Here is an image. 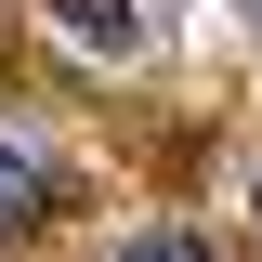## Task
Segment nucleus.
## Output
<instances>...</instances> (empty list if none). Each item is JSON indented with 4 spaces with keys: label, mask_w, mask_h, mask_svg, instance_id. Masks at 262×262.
Instances as JSON below:
<instances>
[{
    "label": "nucleus",
    "mask_w": 262,
    "mask_h": 262,
    "mask_svg": "<svg viewBox=\"0 0 262 262\" xmlns=\"http://www.w3.org/2000/svg\"><path fill=\"white\" fill-rule=\"evenodd\" d=\"M79 53H131V0H53Z\"/></svg>",
    "instance_id": "obj_1"
},
{
    "label": "nucleus",
    "mask_w": 262,
    "mask_h": 262,
    "mask_svg": "<svg viewBox=\"0 0 262 262\" xmlns=\"http://www.w3.org/2000/svg\"><path fill=\"white\" fill-rule=\"evenodd\" d=\"M39 210H53V184H39V158H13V144H0V236H27Z\"/></svg>",
    "instance_id": "obj_2"
},
{
    "label": "nucleus",
    "mask_w": 262,
    "mask_h": 262,
    "mask_svg": "<svg viewBox=\"0 0 262 262\" xmlns=\"http://www.w3.org/2000/svg\"><path fill=\"white\" fill-rule=\"evenodd\" d=\"M118 262H210V236H184V223H144V236H118Z\"/></svg>",
    "instance_id": "obj_3"
},
{
    "label": "nucleus",
    "mask_w": 262,
    "mask_h": 262,
    "mask_svg": "<svg viewBox=\"0 0 262 262\" xmlns=\"http://www.w3.org/2000/svg\"><path fill=\"white\" fill-rule=\"evenodd\" d=\"M249 223H262V170H249Z\"/></svg>",
    "instance_id": "obj_4"
},
{
    "label": "nucleus",
    "mask_w": 262,
    "mask_h": 262,
    "mask_svg": "<svg viewBox=\"0 0 262 262\" xmlns=\"http://www.w3.org/2000/svg\"><path fill=\"white\" fill-rule=\"evenodd\" d=\"M249 13H262V0H249Z\"/></svg>",
    "instance_id": "obj_5"
}]
</instances>
